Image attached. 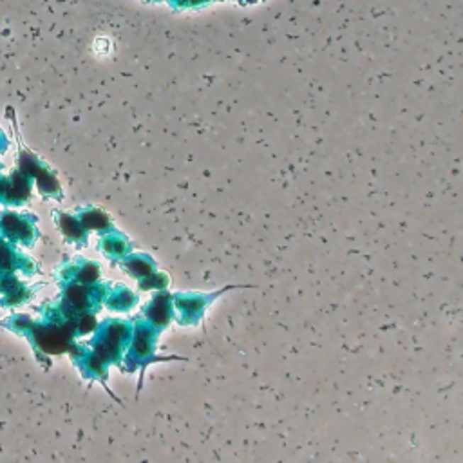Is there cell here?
I'll return each instance as SVG.
<instances>
[{"mask_svg": "<svg viewBox=\"0 0 463 463\" xmlns=\"http://www.w3.org/2000/svg\"><path fill=\"white\" fill-rule=\"evenodd\" d=\"M9 262V254L4 250V248H0V264H8Z\"/></svg>", "mask_w": 463, "mask_h": 463, "instance_id": "cell-1", "label": "cell"}]
</instances>
